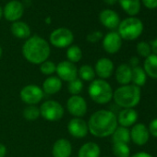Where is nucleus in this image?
<instances>
[{"instance_id": "nucleus-43", "label": "nucleus", "mask_w": 157, "mask_h": 157, "mask_svg": "<svg viewBox=\"0 0 157 157\" xmlns=\"http://www.w3.org/2000/svg\"><path fill=\"white\" fill-rule=\"evenodd\" d=\"M2 17H3V8L0 6V20H1Z\"/></svg>"}, {"instance_id": "nucleus-39", "label": "nucleus", "mask_w": 157, "mask_h": 157, "mask_svg": "<svg viewBox=\"0 0 157 157\" xmlns=\"http://www.w3.org/2000/svg\"><path fill=\"white\" fill-rule=\"evenodd\" d=\"M130 157H153V156L151 154L148 153V152H145V151H139V152H136L135 154H133Z\"/></svg>"}, {"instance_id": "nucleus-5", "label": "nucleus", "mask_w": 157, "mask_h": 157, "mask_svg": "<svg viewBox=\"0 0 157 157\" xmlns=\"http://www.w3.org/2000/svg\"><path fill=\"white\" fill-rule=\"evenodd\" d=\"M143 32L142 21L136 17H129L120 21L117 33L122 40L133 41L140 36Z\"/></svg>"}, {"instance_id": "nucleus-12", "label": "nucleus", "mask_w": 157, "mask_h": 157, "mask_svg": "<svg viewBox=\"0 0 157 157\" xmlns=\"http://www.w3.org/2000/svg\"><path fill=\"white\" fill-rule=\"evenodd\" d=\"M67 130L69 134L77 139L85 138L89 133L88 124L82 117H73L67 124Z\"/></svg>"}, {"instance_id": "nucleus-37", "label": "nucleus", "mask_w": 157, "mask_h": 157, "mask_svg": "<svg viewBox=\"0 0 157 157\" xmlns=\"http://www.w3.org/2000/svg\"><path fill=\"white\" fill-rule=\"evenodd\" d=\"M150 45H151V53L153 55H156L157 56V38L152 40L151 43H150Z\"/></svg>"}, {"instance_id": "nucleus-1", "label": "nucleus", "mask_w": 157, "mask_h": 157, "mask_svg": "<svg viewBox=\"0 0 157 157\" xmlns=\"http://www.w3.org/2000/svg\"><path fill=\"white\" fill-rule=\"evenodd\" d=\"M87 124L90 133L97 138L111 136L118 125L117 115L113 111L105 109L94 112Z\"/></svg>"}, {"instance_id": "nucleus-24", "label": "nucleus", "mask_w": 157, "mask_h": 157, "mask_svg": "<svg viewBox=\"0 0 157 157\" xmlns=\"http://www.w3.org/2000/svg\"><path fill=\"white\" fill-rule=\"evenodd\" d=\"M146 75L154 80H157V56L151 54L145 58L142 67Z\"/></svg>"}, {"instance_id": "nucleus-29", "label": "nucleus", "mask_w": 157, "mask_h": 157, "mask_svg": "<svg viewBox=\"0 0 157 157\" xmlns=\"http://www.w3.org/2000/svg\"><path fill=\"white\" fill-rule=\"evenodd\" d=\"M112 151L116 157H130V149L127 143H113Z\"/></svg>"}, {"instance_id": "nucleus-18", "label": "nucleus", "mask_w": 157, "mask_h": 157, "mask_svg": "<svg viewBox=\"0 0 157 157\" xmlns=\"http://www.w3.org/2000/svg\"><path fill=\"white\" fill-rule=\"evenodd\" d=\"M72 153V145L67 139H58L55 141L52 148L53 157H70Z\"/></svg>"}, {"instance_id": "nucleus-13", "label": "nucleus", "mask_w": 157, "mask_h": 157, "mask_svg": "<svg viewBox=\"0 0 157 157\" xmlns=\"http://www.w3.org/2000/svg\"><path fill=\"white\" fill-rule=\"evenodd\" d=\"M103 48L110 55L117 53L122 46V38L117 32L112 31L103 37Z\"/></svg>"}, {"instance_id": "nucleus-11", "label": "nucleus", "mask_w": 157, "mask_h": 157, "mask_svg": "<svg viewBox=\"0 0 157 157\" xmlns=\"http://www.w3.org/2000/svg\"><path fill=\"white\" fill-rule=\"evenodd\" d=\"M24 14V5L19 0H11L3 9V16L8 21L15 22L20 21Z\"/></svg>"}, {"instance_id": "nucleus-14", "label": "nucleus", "mask_w": 157, "mask_h": 157, "mask_svg": "<svg viewBox=\"0 0 157 157\" xmlns=\"http://www.w3.org/2000/svg\"><path fill=\"white\" fill-rule=\"evenodd\" d=\"M130 131V140L138 146L146 144L150 139V132L148 128L142 123H137L132 126Z\"/></svg>"}, {"instance_id": "nucleus-33", "label": "nucleus", "mask_w": 157, "mask_h": 157, "mask_svg": "<svg viewBox=\"0 0 157 157\" xmlns=\"http://www.w3.org/2000/svg\"><path fill=\"white\" fill-rule=\"evenodd\" d=\"M137 52L138 54L142 56V57H148L149 56L151 55V45L149 43L146 42H140L138 43L137 46H136Z\"/></svg>"}, {"instance_id": "nucleus-17", "label": "nucleus", "mask_w": 157, "mask_h": 157, "mask_svg": "<svg viewBox=\"0 0 157 157\" xmlns=\"http://www.w3.org/2000/svg\"><path fill=\"white\" fill-rule=\"evenodd\" d=\"M138 113L134 108H123L117 116V123L121 127L128 128L136 124L138 119Z\"/></svg>"}, {"instance_id": "nucleus-38", "label": "nucleus", "mask_w": 157, "mask_h": 157, "mask_svg": "<svg viewBox=\"0 0 157 157\" xmlns=\"http://www.w3.org/2000/svg\"><path fill=\"white\" fill-rule=\"evenodd\" d=\"M139 63H140V59L137 57V56H133L130 58L129 60V66L131 67H139Z\"/></svg>"}, {"instance_id": "nucleus-16", "label": "nucleus", "mask_w": 157, "mask_h": 157, "mask_svg": "<svg viewBox=\"0 0 157 157\" xmlns=\"http://www.w3.org/2000/svg\"><path fill=\"white\" fill-rule=\"evenodd\" d=\"M99 20L100 22L107 29L109 30H115L117 29L119 23H120V18L118 14L109 9L104 10L99 14Z\"/></svg>"}, {"instance_id": "nucleus-32", "label": "nucleus", "mask_w": 157, "mask_h": 157, "mask_svg": "<svg viewBox=\"0 0 157 157\" xmlns=\"http://www.w3.org/2000/svg\"><path fill=\"white\" fill-rule=\"evenodd\" d=\"M56 65L50 60H46V61L43 62L42 64H40L41 73L44 75H46V76H50V75L54 74L56 72Z\"/></svg>"}, {"instance_id": "nucleus-2", "label": "nucleus", "mask_w": 157, "mask_h": 157, "mask_svg": "<svg viewBox=\"0 0 157 157\" xmlns=\"http://www.w3.org/2000/svg\"><path fill=\"white\" fill-rule=\"evenodd\" d=\"M50 53L51 48L49 43L38 35L31 36L22 45V55L24 58L33 65H40L48 60Z\"/></svg>"}, {"instance_id": "nucleus-19", "label": "nucleus", "mask_w": 157, "mask_h": 157, "mask_svg": "<svg viewBox=\"0 0 157 157\" xmlns=\"http://www.w3.org/2000/svg\"><path fill=\"white\" fill-rule=\"evenodd\" d=\"M62 89V81L58 77L49 76L43 82L42 90L44 94L52 95L60 92Z\"/></svg>"}, {"instance_id": "nucleus-25", "label": "nucleus", "mask_w": 157, "mask_h": 157, "mask_svg": "<svg viewBox=\"0 0 157 157\" xmlns=\"http://www.w3.org/2000/svg\"><path fill=\"white\" fill-rule=\"evenodd\" d=\"M112 140L113 143H128L130 140V131L128 128L125 127H118L113 132Z\"/></svg>"}, {"instance_id": "nucleus-34", "label": "nucleus", "mask_w": 157, "mask_h": 157, "mask_svg": "<svg viewBox=\"0 0 157 157\" xmlns=\"http://www.w3.org/2000/svg\"><path fill=\"white\" fill-rule=\"evenodd\" d=\"M103 37H104V34H103L102 32H100V31H94V32L90 33L87 35L86 40H87V42H89L91 44H95V43H98L99 41L103 40Z\"/></svg>"}, {"instance_id": "nucleus-44", "label": "nucleus", "mask_w": 157, "mask_h": 157, "mask_svg": "<svg viewBox=\"0 0 157 157\" xmlns=\"http://www.w3.org/2000/svg\"><path fill=\"white\" fill-rule=\"evenodd\" d=\"M2 54H3V49L1 46H0V58H1V56H2Z\"/></svg>"}, {"instance_id": "nucleus-20", "label": "nucleus", "mask_w": 157, "mask_h": 157, "mask_svg": "<svg viewBox=\"0 0 157 157\" xmlns=\"http://www.w3.org/2000/svg\"><path fill=\"white\" fill-rule=\"evenodd\" d=\"M132 67L128 64H121L116 69V80L122 86L130 84Z\"/></svg>"}, {"instance_id": "nucleus-9", "label": "nucleus", "mask_w": 157, "mask_h": 157, "mask_svg": "<svg viewBox=\"0 0 157 157\" xmlns=\"http://www.w3.org/2000/svg\"><path fill=\"white\" fill-rule=\"evenodd\" d=\"M67 109L74 117H82L88 110L87 102L81 95H71L67 101Z\"/></svg>"}, {"instance_id": "nucleus-41", "label": "nucleus", "mask_w": 157, "mask_h": 157, "mask_svg": "<svg viewBox=\"0 0 157 157\" xmlns=\"http://www.w3.org/2000/svg\"><path fill=\"white\" fill-rule=\"evenodd\" d=\"M117 1H118V0H104V2H105V4H107L108 6H113V5H115Z\"/></svg>"}, {"instance_id": "nucleus-10", "label": "nucleus", "mask_w": 157, "mask_h": 157, "mask_svg": "<svg viewBox=\"0 0 157 157\" xmlns=\"http://www.w3.org/2000/svg\"><path fill=\"white\" fill-rule=\"evenodd\" d=\"M56 73L62 82H69L78 78V68L76 65L67 60L61 61L56 65Z\"/></svg>"}, {"instance_id": "nucleus-28", "label": "nucleus", "mask_w": 157, "mask_h": 157, "mask_svg": "<svg viewBox=\"0 0 157 157\" xmlns=\"http://www.w3.org/2000/svg\"><path fill=\"white\" fill-rule=\"evenodd\" d=\"M66 56H67V61L75 64V63L80 62L81 59L82 58V51L78 45L73 44L67 47Z\"/></svg>"}, {"instance_id": "nucleus-15", "label": "nucleus", "mask_w": 157, "mask_h": 157, "mask_svg": "<svg viewBox=\"0 0 157 157\" xmlns=\"http://www.w3.org/2000/svg\"><path fill=\"white\" fill-rule=\"evenodd\" d=\"M95 75L101 80H106L110 78L114 72V63L107 57H102L97 60L94 66Z\"/></svg>"}, {"instance_id": "nucleus-35", "label": "nucleus", "mask_w": 157, "mask_h": 157, "mask_svg": "<svg viewBox=\"0 0 157 157\" xmlns=\"http://www.w3.org/2000/svg\"><path fill=\"white\" fill-rule=\"evenodd\" d=\"M148 129H149L150 135L157 138V117L154 118V119H152L150 122V125L148 127Z\"/></svg>"}, {"instance_id": "nucleus-6", "label": "nucleus", "mask_w": 157, "mask_h": 157, "mask_svg": "<svg viewBox=\"0 0 157 157\" xmlns=\"http://www.w3.org/2000/svg\"><path fill=\"white\" fill-rule=\"evenodd\" d=\"M40 115L46 121L56 122L64 116V107L60 103L55 100H47L40 106Z\"/></svg>"}, {"instance_id": "nucleus-30", "label": "nucleus", "mask_w": 157, "mask_h": 157, "mask_svg": "<svg viewBox=\"0 0 157 157\" xmlns=\"http://www.w3.org/2000/svg\"><path fill=\"white\" fill-rule=\"evenodd\" d=\"M23 117L28 121H35L40 115V109L36 105H28L23 110Z\"/></svg>"}, {"instance_id": "nucleus-4", "label": "nucleus", "mask_w": 157, "mask_h": 157, "mask_svg": "<svg viewBox=\"0 0 157 157\" xmlns=\"http://www.w3.org/2000/svg\"><path fill=\"white\" fill-rule=\"evenodd\" d=\"M88 94L91 99L96 104L105 105L113 99L114 92L111 85L105 80L97 78L90 83L88 87Z\"/></svg>"}, {"instance_id": "nucleus-3", "label": "nucleus", "mask_w": 157, "mask_h": 157, "mask_svg": "<svg viewBox=\"0 0 157 157\" xmlns=\"http://www.w3.org/2000/svg\"><path fill=\"white\" fill-rule=\"evenodd\" d=\"M140 97V88L134 84L122 85L113 94L116 105L121 108H134L139 105Z\"/></svg>"}, {"instance_id": "nucleus-8", "label": "nucleus", "mask_w": 157, "mask_h": 157, "mask_svg": "<svg viewBox=\"0 0 157 157\" xmlns=\"http://www.w3.org/2000/svg\"><path fill=\"white\" fill-rule=\"evenodd\" d=\"M44 96V93L41 87L30 84L23 87L20 92V97L21 101L28 105H35L40 103Z\"/></svg>"}, {"instance_id": "nucleus-7", "label": "nucleus", "mask_w": 157, "mask_h": 157, "mask_svg": "<svg viewBox=\"0 0 157 157\" xmlns=\"http://www.w3.org/2000/svg\"><path fill=\"white\" fill-rule=\"evenodd\" d=\"M74 41L73 33L67 28H57L54 30L49 36L50 44L56 48L69 47Z\"/></svg>"}, {"instance_id": "nucleus-31", "label": "nucleus", "mask_w": 157, "mask_h": 157, "mask_svg": "<svg viewBox=\"0 0 157 157\" xmlns=\"http://www.w3.org/2000/svg\"><path fill=\"white\" fill-rule=\"evenodd\" d=\"M82 89H83V83L81 78H77L75 80L68 82L67 90L71 95H80V94L82 92Z\"/></svg>"}, {"instance_id": "nucleus-27", "label": "nucleus", "mask_w": 157, "mask_h": 157, "mask_svg": "<svg viewBox=\"0 0 157 157\" xmlns=\"http://www.w3.org/2000/svg\"><path fill=\"white\" fill-rule=\"evenodd\" d=\"M94 68L90 65H82L78 69V77L84 82H93L95 78Z\"/></svg>"}, {"instance_id": "nucleus-23", "label": "nucleus", "mask_w": 157, "mask_h": 157, "mask_svg": "<svg viewBox=\"0 0 157 157\" xmlns=\"http://www.w3.org/2000/svg\"><path fill=\"white\" fill-rule=\"evenodd\" d=\"M121 9L130 17H135L140 10V0H118Z\"/></svg>"}, {"instance_id": "nucleus-21", "label": "nucleus", "mask_w": 157, "mask_h": 157, "mask_svg": "<svg viewBox=\"0 0 157 157\" xmlns=\"http://www.w3.org/2000/svg\"><path fill=\"white\" fill-rule=\"evenodd\" d=\"M10 31H11V33L13 34V36H15L16 38H19V39L27 40L28 38L31 37V28L24 21H18L12 22Z\"/></svg>"}, {"instance_id": "nucleus-22", "label": "nucleus", "mask_w": 157, "mask_h": 157, "mask_svg": "<svg viewBox=\"0 0 157 157\" xmlns=\"http://www.w3.org/2000/svg\"><path fill=\"white\" fill-rule=\"evenodd\" d=\"M100 146L93 141L84 143L78 151V157H100Z\"/></svg>"}, {"instance_id": "nucleus-36", "label": "nucleus", "mask_w": 157, "mask_h": 157, "mask_svg": "<svg viewBox=\"0 0 157 157\" xmlns=\"http://www.w3.org/2000/svg\"><path fill=\"white\" fill-rule=\"evenodd\" d=\"M141 2L145 6V8L149 10L157 9V0H141Z\"/></svg>"}, {"instance_id": "nucleus-42", "label": "nucleus", "mask_w": 157, "mask_h": 157, "mask_svg": "<svg viewBox=\"0 0 157 157\" xmlns=\"http://www.w3.org/2000/svg\"><path fill=\"white\" fill-rule=\"evenodd\" d=\"M44 21H45L46 24H50V23H51V18H50V17H47V18L45 19Z\"/></svg>"}, {"instance_id": "nucleus-40", "label": "nucleus", "mask_w": 157, "mask_h": 157, "mask_svg": "<svg viewBox=\"0 0 157 157\" xmlns=\"http://www.w3.org/2000/svg\"><path fill=\"white\" fill-rule=\"evenodd\" d=\"M7 154V147L2 144V143H0V157H5Z\"/></svg>"}, {"instance_id": "nucleus-26", "label": "nucleus", "mask_w": 157, "mask_h": 157, "mask_svg": "<svg viewBox=\"0 0 157 157\" xmlns=\"http://www.w3.org/2000/svg\"><path fill=\"white\" fill-rule=\"evenodd\" d=\"M147 81V75L144 71V69L140 67H132V75H131V82L138 86L141 87L146 83Z\"/></svg>"}, {"instance_id": "nucleus-45", "label": "nucleus", "mask_w": 157, "mask_h": 157, "mask_svg": "<svg viewBox=\"0 0 157 157\" xmlns=\"http://www.w3.org/2000/svg\"><path fill=\"white\" fill-rule=\"evenodd\" d=\"M102 157H108V156H102Z\"/></svg>"}]
</instances>
